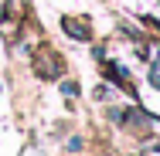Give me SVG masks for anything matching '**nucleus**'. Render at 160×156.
<instances>
[{"label": "nucleus", "mask_w": 160, "mask_h": 156, "mask_svg": "<svg viewBox=\"0 0 160 156\" xmlns=\"http://www.w3.org/2000/svg\"><path fill=\"white\" fill-rule=\"evenodd\" d=\"M38 54H41V58L34 61V68L41 71V78H55V75H62V58H58L51 48H41Z\"/></svg>", "instance_id": "f257e3e1"}, {"label": "nucleus", "mask_w": 160, "mask_h": 156, "mask_svg": "<svg viewBox=\"0 0 160 156\" xmlns=\"http://www.w3.org/2000/svg\"><path fill=\"white\" fill-rule=\"evenodd\" d=\"M62 27L72 34V37H82V41L89 37V27H85V24H75V17H62Z\"/></svg>", "instance_id": "f03ea898"}, {"label": "nucleus", "mask_w": 160, "mask_h": 156, "mask_svg": "<svg viewBox=\"0 0 160 156\" xmlns=\"http://www.w3.org/2000/svg\"><path fill=\"white\" fill-rule=\"evenodd\" d=\"M62 92H65V95H78V85H72V82H65V85H62Z\"/></svg>", "instance_id": "7ed1b4c3"}, {"label": "nucleus", "mask_w": 160, "mask_h": 156, "mask_svg": "<svg viewBox=\"0 0 160 156\" xmlns=\"http://www.w3.org/2000/svg\"><path fill=\"white\" fill-rule=\"evenodd\" d=\"M150 85H157V88H160V64L150 71Z\"/></svg>", "instance_id": "20e7f679"}]
</instances>
